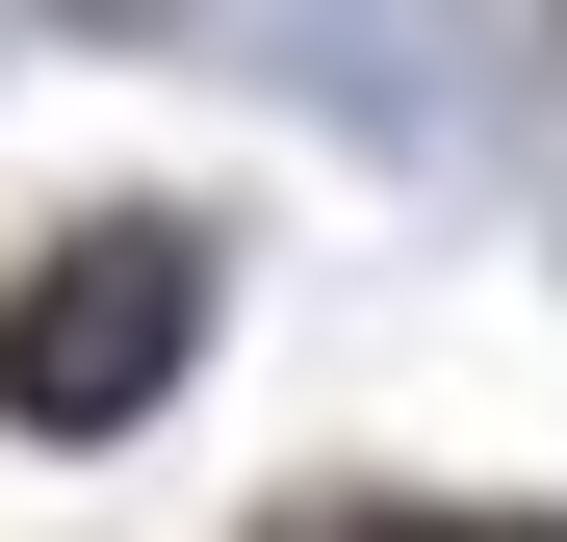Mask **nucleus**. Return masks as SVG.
<instances>
[{
	"instance_id": "f257e3e1",
	"label": "nucleus",
	"mask_w": 567,
	"mask_h": 542,
	"mask_svg": "<svg viewBox=\"0 0 567 542\" xmlns=\"http://www.w3.org/2000/svg\"><path fill=\"white\" fill-rule=\"evenodd\" d=\"M181 336H207V258L181 233H78V258H27V310H0V413L27 439H130L181 388Z\"/></svg>"
},
{
	"instance_id": "f03ea898",
	"label": "nucleus",
	"mask_w": 567,
	"mask_h": 542,
	"mask_svg": "<svg viewBox=\"0 0 567 542\" xmlns=\"http://www.w3.org/2000/svg\"><path fill=\"white\" fill-rule=\"evenodd\" d=\"M258 542H567V517H413V491H310V517H258Z\"/></svg>"
}]
</instances>
